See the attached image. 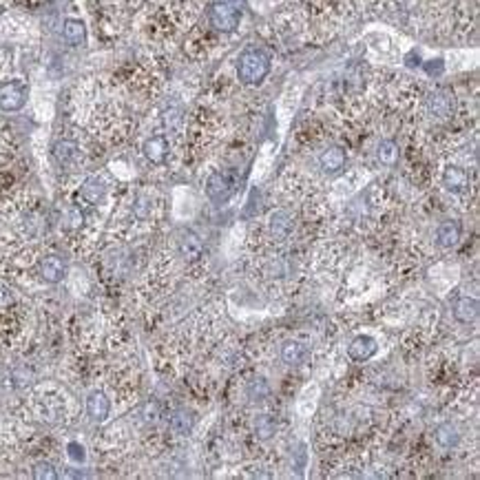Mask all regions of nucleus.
Here are the masks:
<instances>
[{"mask_svg":"<svg viewBox=\"0 0 480 480\" xmlns=\"http://www.w3.org/2000/svg\"><path fill=\"white\" fill-rule=\"evenodd\" d=\"M153 208H155V201L149 193H140L133 199V217L138 222H149L153 215Z\"/></svg>","mask_w":480,"mask_h":480,"instance_id":"22","label":"nucleus"},{"mask_svg":"<svg viewBox=\"0 0 480 480\" xmlns=\"http://www.w3.org/2000/svg\"><path fill=\"white\" fill-rule=\"evenodd\" d=\"M281 358H283L285 365H299V363H304V358H306V345L299 343V341H295V339L285 341V343L281 345Z\"/></svg>","mask_w":480,"mask_h":480,"instance_id":"18","label":"nucleus"},{"mask_svg":"<svg viewBox=\"0 0 480 480\" xmlns=\"http://www.w3.org/2000/svg\"><path fill=\"white\" fill-rule=\"evenodd\" d=\"M27 102V87L20 80L5 82L0 87V109L3 111H20Z\"/></svg>","mask_w":480,"mask_h":480,"instance_id":"4","label":"nucleus"},{"mask_svg":"<svg viewBox=\"0 0 480 480\" xmlns=\"http://www.w3.org/2000/svg\"><path fill=\"white\" fill-rule=\"evenodd\" d=\"M63 31H65L67 42H71V44H82V42L87 40V27H85V22H82V20L69 18V20L65 22Z\"/></svg>","mask_w":480,"mask_h":480,"instance_id":"19","label":"nucleus"},{"mask_svg":"<svg viewBox=\"0 0 480 480\" xmlns=\"http://www.w3.org/2000/svg\"><path fill=\"white\" fill-rule=\"evenodd\" d=\"M270 74V56L259 49V47H248V49L237 60V78L242 85L257 87Z\"/></svg>","mask_w":480,"mask_h":480,"instance_id":"1","label":"nucleus"},{"mask_svg":"<svg viewBox=\"0 0 480 480\" xmlns=\"http://www.w3.org/2000/svg\"><path fill=\"white\" fill-rule=\"evenodd\" d=\"M87 414L93 423H104L111 414V401L104 392L95 390L87 396Z\"/></svg>","mask_w":480,"mask_h":480,"instance_id":"8","label":"nucleus"},{"mask_svg":"<svg viewBox=\"0 0 480 480\" xmlns=\"http://www.w3.org/2000/svg\"><path fill=\"white\" fill-rule=\"evenodd\" d=\"M376 158H379L381 164L394 166L396 162H399V147H396V142L394 140H383L379 144V149H376Z\"/></svg>","mask_w":480,"mask_h":480,"instance_id":"23","label":"nucleus"},{"mask_svg":"<svg viewBox=\"0 0 480 480\" xmlns=\"http://www.w3.org/2000/svg\"><path fill=\"white\" fill-rule=\"evenodd\" d=\"M345 151L341 147H328L326 151H321L319 155V166L326 175H337L339 171H343L345 166Z\"/></svg>","mask_w":480,"mask_h":480,"instance_id":"11","label":"nucleus"},{"mask_svg":"<svg viewBox=\"0 0 480 480\" xmlns=\"http://www.w3.org/2000/svg\"><path fill=\"white\" fill-rule=\"evenodd\" d=\"M442 186H445L449 193H465L467 188H470V173H467L463 166H447L445 171H442Z\"/></svg>","mask_w":480,"mask_h":480,"instance_id":"9","label":"nucleus"},{"mask_svg":"<svg viewBox=\"0 0 480 480\" xmlns=\"http://www.w3.org/2000/svg\"><path fill=\"white\" fill-rule=\"evenodd\" d=\"M295 231V217L290 210L285 208H277L268 215V233L272 239H277V242H285V239L292 237Z\"/></svg>","mask_w":480,"mask_h":480,"instance_id":"5","label":"nucleus"},{"mask_svg":"<svg viewBox=\"0 0 480 480\" xmlns=\"http://www.w3.org/2000/svg\"><path fill=\"white\" fill-rule=\"evenodd\" d=\"M436 440L440 447H456L461 440V434H458V427H456L454 423H442L436 427Z\"/></svg>","mask_w":480,"mask_h":480,"instance_id":"21","label":"nucleus"},{"mask_svg":"<svg viewBox=\"0 0 480 480\" xmlns=\"http://www.w3.org/2000/svg\"><path fill=\"white\" fill-rule=\"evenodd\" d=\"M239 20H242V9L233 0H217L208 9V22L215 31L231 33L239 27Z\"/></svg>","mask_w":480,"mask_h":480,"instance_id":"2","label":"nucleus"},{"mask_svg":"<svg viewBox=\"0 0 480 480\" xmlns=\"http://www.w3.org/2000/svg\"><path fill=\"white\" fill-rule=\"evenodd\" d=\"M169 151H171L169 140H166L164 135H153L144 142V147H142L144 158H147L151 164H164L166 158H169Z\"/></svg>","mask_w":480,"mask_h":480,"instance_id":"10","label":"nucleus"},{"mask_svg":"<svg viewBox=\"0 0 480 480\" xmlns=\"http://www.w3.org/2000/svg\"><path fill=\"white\" fill-rule=\"evenodd\" d=\"M193 427H195V414L193 412L179 410L171 418V429L175 431V434H179V436L190 434V431H193Z\"/></svg>","mask_w":480,"mask_h":480,"instance_id":"20","label":"nucleus"},{"mask_svg":"<svg viewBox=\"0 0 480 480\" xmlns=\"http://www.w3.org/2000/svg\"><path fill=\"white\" fill-rule=\"evenodd\" d=\"M425 113L429 119H434V122H447V119H452L456 113L454 93L447 89H438L434 93H429L425 100Z\"/></svg>","mask_w":480,"mask_h":480,"instance_id":"3","label":"nucleus"},{"mask_svg":"<svg viewBox=\"0 0 480 480\" xmlns=\"http://www.w3.org/2000/svg\"><path fill=\"white\" fill-rule=\"evenodd\" d=\"M478 299L474 297H461L458 301L454 304V317L461 323H472L478 317Z\"/></svg>","mask_w":480,"mask_h":480,"instance_id":"13","label":"nucleus"},{"mask_svg":"<svg viewBox=\"0 0 480 480\" xmlns=\"http://www.w3.org/2000/svg\"><path fill=\"white\" fill-rule=\"evenodd\" d=\"M376 352H379V341L374 337H370V334H358V337L352 339V343L347 345V356L356 363L370 361Z\"/></svg>","mask_w":480,"mask_h":480,"instance_id":"7","label":"nucleus"},{"mask_svg":"<svg viewBox=\"0 0 480 480\" xmlns=\"http://www.w3.org/2000/svg\"><path fill=\"white\" fill-rule=\"evenodd\" d=\"M80 195H82V199H85L87 204L95 206V204H100V201L104 199V195H106V186H104L102 179H98V177L87 179L85 186H82V190H80Z\"/></svg>","mask_w":480,"mask_h":480,"instance_id":"16","label":"nucleus"},{"mask_svg":"<svg viewBox=\"0 0 480 480\" xmlns=\"http://www.w3.org/2000/svg\"><path fill=\"white\" fill-rule=\"evenodd\" d=\"M201 250H204L201 239L195 233H184L182 239H179V253H182L184 259L193 261V259L201 257Z\"/></svg>","mask_w":480,"mask_h":480,"instance_id":"17","label":"nucleus"},{"mask_svg":"<svg viewBox=\"0 0 480 480\" xmlns=\"http://www.w3.org/2000/svg\"><path fill=\"white\" fill-rule=\"evenodd\" d=\"M274 431H277V421H274L270 414H259L257 421H255V434H257V438L266 440V438H270L274 434Z\"/></svg>","mask_w":480,"mask_h":480,"instance_id":"24","label":"nucleus"},{"mask_svg":"<svg viewBox=\"0 0 480 480\" xmlns=\"http://www.w3.org/2000/svg\"><path fill=\"white\" fill-rule=\"evenodd\" d=\"M33 478H38V480H56L58 472L53 470V465L42 461V463H35L33 465Z\"/></svg>","mask_w":480,"mask_h":480,"instance_id":"25","label":"nucleus"},{"mask_svg":"<svg viewBox=\"0 0 480 480\" xmlns=\"http://www.w3.org/2000/svg\"><path fill=\"white\" fill-rule=\"evenodd\" d=\"M53 155H56V160L63 164V166H74L80 160V149H78L76 142L60 140L56 147H53Z\"/></svg>","mask_w":480,"mask_h":480,"instance_id":"14","label":"nucleus"},{"mask_svg":"<svg viewBox=\"0 0 480 480\" xmlns=\"http://www.w3.org/2000/svg\"><path fill=\"white\" fill-rule=\"evenodd\" d=\"M65 226L78 231V228L82 226V213H80V208H69V213L65 215Z\"/></svg>","mask_w":480,"mask_h":480,"instance_id":"27","label":"nucleus"},{"mask_svg":"<svg viewBox=\"0 0 480 480\" xmlns=\"http://www.w3.org/2000/svg\"><path fill=\"white\" fill-rule=\"evenodd\" d=\"M69 449V458L71 461H76V463H82L87 458V454H85V447L78 445V442H71V445L67 447Z\"/></svg>","mask_w":480,"mask_h":480,"instance_id":"28","label":"nucleus"},{"mask_svg":"<svg viewBox=\"0 0 480 480\" xmlns=\"http://www.w3.org/2000/svg\"><path fill=\"white\" fill-rule=\"evenodd\" d=\"M248 392H250V396H253L255 401H263V399H266V396L270 394V388H268V383H266V381H261V379H259V381H255V383H253V386H250V390H248Z\"/></svg>","mask_w":480,"mask_h":480,"instance_id":"26","label":"nucleus"},{"mask_svg":"<svg viewBox=\"0 0 480 480\" xmlns=\"http://www.w3.org/2000/svg\"><path fill=\"white\" fill-rule=\"evenodd\" d=\"M67 274V261L58 255H47L38 263V277L44 283H60Z\"/></svg>","mask_w":480,"mask_h":480,"instance_id":"6","label":"nucleus"},{"mask_svg":"<svg viewBox=\"0 0 480 480\" xmlns=\"http://www.w3.org/2000/svg\"><path fill=\"white\" fill-rule=\"evenodd\" d=\"M436 239L442 248H454L461 242V224L458 222H442L436 231Z\"/></svg>","mask_w":480,"mask_h":480,"instance_id":"15","label":"nucleus"},{"mask_svg":"<svg viewBox=\"0 0 480 480\" xmlns=\"http://www.w3.org/2000/svg\"><path fill=\"white\" fill-rule=\"evenodd\" d=\"M233 188H235V179L228 173H215L206 182V193L210 199H226L233 193Z\"/></svg>","mask_w":480,"mask_h":480,"instance_id":"12","label":"nucleus"}]
</instances>
